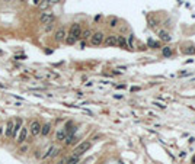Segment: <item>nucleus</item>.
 Segmentation results:
<instances>
[{"label":"nucleus","instance_id":"1","mask_svg":"<svg viewBox=\"0 0 195 164\" xmlns=\"http://www.w3.org/2000/svg\"><path fill=\"white\" fill-rule=\"evenodd\" d=\"M92 147V142L90 141H82L74 150H73V155H77V157H82L89 148Z\"/></svg>","mask_w":195,"mask_h":164},{"label":"nucleus","instance_id":"2","mask_svg":"<svg viewBox=\"0 0 195 164\" xmlns=\"http://www.w3.org/2000/svg\"><path fill=\"white\" fill-rule=\"evenodd\" d=\"M54 21H55V16H54V13L50 12V10L42 12L41 16H39V23H41V25H50V23H54Z\"/></svg>","mask_w":195,"mask_h":164},{"label":"nucleus","instance_id":"3","mask_svg":"<svg viewBox=\"0 0 195 164\" xmlns=\"http://www.w3.org/2000/svg\"><path fill=\"white\" fill-rule=\"evenodd\" d=\"M41 126H42V123H41L38 119L32 121V122H31V125L28 126L29 135H32V136H38V135H41Z\"/></svg>","mask_w":195,"mask_h":164},{"label":"nucleus","instance_id":"4","mask_svg":"<svg viewBox=\"0 0 195 164\" xmlns=\"http://www.w3.org/2000/svg\"><path fill=\"white\" fill-rule=\"evenodd\" d=\"M104 39H105V35H104L102 32H95V34H92V37H90V44H92L93 47H99V45L104 44Z\"/></svg>","mask_w":195,"mask_h":164},{"label":"nucleus","instance_id":"5","mask_svg":"<svg viewBox=\"0 0 195 164\" xmlns=\"http://www.w3.org/2000/svg\"><path fill=\"white\" fill-rule=\"evenodd\" d=\"M68 35H71L73 38H76V39L79 41L80 37H82V26H80V23H73V25L70 26Z\"/></svg>","mask_w":195,"mask_h":164},{"label":"nucleus","instance_id":"6","mask_svg":"<svg viewBox=\"0 0 195 164\" xmlns=\"http://www.w3.org/2000/svg\"><path fill=\"white\" fill-rule=\"evenodd\" d=\"M13 126H15V119H8L6 126H5V132H3V135H5L8 139H10V138H12V134H13Z\"/></svg>","mask_w":195,"mask_h":164},{"label":"nucleus","instance_id":"7","mask_svg":"<svg viewBox=\"0 0 195 164\" xmlns=\"http://www.w3.org/2000/svg\"><path fill=\"white\" fill-rule=\"evenodd\" d=\"M28 135H29V131H28V126H22L21 128V131H19V135H18V138H16V142L21 145V144H24L26 139H28Z\"/></svg>","mask_w":195,"mask_h":164},{"label":"nucleus","instance_id":"8","mask_svg":"<svg viewBox=\"0 0 195 164\" xmlns=\"http://www.w3.org/2000/svg\"><path fill=\"white\" fill-rule=\"evenodd\" d=\"M66 37H67L66 28H58V29L55 31V34H54V39H55L57 42H64Z\"/></svg>","mask_w":195,"mask_h":164},{"label":"nucleus","instance_id":"9","mask_svg":"<svg viewBox=\"0 0 195 164\" xmlns=\"http://www.w3.org/2000/svg\"><path fill=\"white\" fill-rule=\"evenodd\" d=\"M24 126V121H22V118H16L15 119V126H13V134H12V138H18V135H19V131H21V128Z\"/></svg>","mask_w":195,"mask_h":164},{"label":"nucleus","instance_id":"10","mask_svg":"<svg viewBox=\"0 0 195 164\" xmlns=\"http://www.w3.org/2000/svg\"><path fill=\"white\" fill-rule=\"evenodd\" d=\"M117 42H118V35H108L104 39V44L106 47H117Z\"/></svg>","mask_w":195,"mask_h":164},{"label":"nucleus","instance_id":"11","mask_svg":"<svg viewBox=\"0 0 195 164\" xmlns=\"http://www.w3.org/2000/svg\"><path fill=\"white\" fill-rule=\"evenodd\" d=\"M66 136H67V132H66L64 128H60V129L55 132V141H58V142H64Z\"/></svg>","mask_w":195,"mask_h":164},{"label":"nucleus","instance_id":"12","mask_svg":"<svg viewBox=\"0 0 195 164\" xmlns=\"http://www.w3.org/2000/svg\"><path fill=\"white\" fill-rule=\"evenodd\" d=\"M51 129H53V125H51L50 122L44 123V125L41 126V135H42V136H48V135L51 134Z\"/></svg>","mask_w":195,"mask_h":164},{"label":"nucleus","instance_id":"13","mask_svg":"<svg viewBox=\"0 0 195 164\" xmlns=\"http://www.w3.org/2000/svg\"><path fill=\"white\" fill-rule=\"evenodd\" d=\"M80 163V157H77V155H70V157H67V160H66V164H79Z\"/></svg>","mask_w":195,"mask_h":164},{"label":"nucleus","instance_id":"14","mask_svg":"<svg viewBox=\"0 0 195 164\" xmlns=\"http://www.w3.org/2000/svg\"><path fill=\"white\" fill-rule=\"evenodd\" d=\"M51 5H50V2L48 0H41V3H39V10H42V12H45V10H48V8H50Z\"/></svg>","mask_w":195,"mask_h":164},{"label":"nucleus","instance_id":"15","mask_svg":"<svg viewBox=\"0 0 195 164\" xmlns=\"http://www.w3.org/2000/svg\"><path fill=\"white\" fill-rule=\"evenodd\" d=\"M117 47H121V48H127V39L121 35H118V42H117Z\"/></svg>","mask_w":195,"mask_h":164},{"label":"nucleus","instance_id":"16","mask_svg":"<svg viewBox=\"0 0 195 164\" xmlns=\"http://www.w3.org/2000/svg\"><path fill=\"white\" fill-rule=\"evenodd\" d=\"M64 42H66L67 45H74V44L77 42V39H76V38H73L71 35H68V34H67V37H66V39H64Z\"/></svg>","mask_w":195,"mask_h":164},{"label":"nucleus","instance_id":"17","mask_svg":"<svg viewBox=\"0 0 195 164\" xmlns=\"http://www.w3.org/2000/svg\"><path fill=\"white\" fill-rule=\"evenodd\" d=\"M90 37H92V32L89 31V29H86V31H82V39L83 41H86V39H90Z\"/></svg>","mask_w":195,"mask_h":164},{"label":"nucleus","instance_id":"18","mask_svg":"<svg viewBox=\"0 0 195 164\" xmlns=\"http://www.w3.org/2000/svg\"><path fill=\"white\" fill-rule=\"evenodd\" d=\"M159 37H160L162 41H169V39H170V37H169V34H167L166 31H160V32H159Z\"/></svg>","mask_w":195,"mask_h":164},{"label":"nucleus","instance_id":"19","mask_svg":"<svg viewBox=\"0 0 195 164\" xmlns=\"http://www.w3.org/2000/svg\"><path fill=\"white\" fill-rule=\"evenodd\" d=\"M28 150H29V147H28L26 144H25V145H24V144H21V147L18 148V152H19V154H26V152H28Z\"/></svg>","mask_w":195,"mask_h":164},{"label":"nucleus","instance_id":"20","mask_svg":"<svg viewBox=\"0 0 195 164\" xmlns=\"http://www.w3.org/2000/svg\"><path fill=\"white\" fill-rule=\"evenodd\" d=\"M118 18H115V16H112V18H109V26L111 28H115L117 25H118Z\"/></svg>","mask_w":195,"mask_h":164},{"label":"nucleus","instance_id":"21","mask_svg":"<svg viewBox=\"0 0 195 164\" xmlns=\"http://www.w3.org/2000/svg\"><path fill=\"white\" fill-rule=\"evenodd\" d=\"M133 44H134V35H130V38H128V42H127V45H128V47H133Z\"/></svg>","mask_w":195,"mask_h":164},{"label":"nucleus","instance_id":"22","mask_svg":"<svg viewBox=\"0 0 195 164\" xmlns=\"http://www.w3.org/2000/svg\"><path fill=\"white\" fill-rule=\"evenodd\" d=\"M163 55H166V57L172 55V50H170V48H165V50H163Z\"/></svg>","mask_w":195,"mask_h":164},{"label":"nucleus","instance_id":"23","mask_svg":"<svg viewBox=\"0 0 195 164\" xmlns=\"http://www.w3.org/2000/svg\"><path fill=\"white\" fill-rule=\"evenodd\" d=\"M53 26H54V23H50V25H45V28H44V29H45V32L51 31V29H53Z\"/></svg>","mask_w":195,"mask_h":164},{"label":"nucleus","instance_id":"24","mask_svg":"<svg viewBox=\"0 0 195 164\" xmlns=\"http://www.w3.org/2000/svg\"><path fill=\"white\" fill-rule=\"evenodd\" d=\"M48 2H50V5L53 6V5H57V3H60L61 0H48Z\"/></svg>","mask_w":195,"mask_h":164},{"label":"nucleus","instance_id":"25","mask_svg":"<svg viewBox=\"0 0 195 164\" xmlns=\"http://www.w3.org/2000/svg\"><path fill=\"white\" fill-rule=\"evenodd\" d=\"M39 3H41V0H32V5L34 6H39Z\"/></svg>","mask_w":195,"mask_h":164},{"label":"nucleus","instance_id":"26","mask_svg":"<svg viewBox=\"0 0 195 164\" xmlns=\"http://www.w3.org/2000/svg\"><path fill=\"white\" fill-rule=\"evenodd\" d=\"M66 160H67V158H61V160H60L57 164H66Z\"/></svg>","mask_w":195,"mask_h":164},{"label":"nucleus","instance_id":"27","mask_svg":"<svg viewBox=\"0 0 195 164\" xmlns=\"http://www.w3.org/2000/svg\"><path fill=\"white\" fill-rule=\"evenodd\" d=\"M3 132H5V128H3L2 125H0V136H2V135H3Z\"/></svg>","mask_w":195,"mask_h":164},{"label":"nucleus","instance_id":"28","mask_svg":"<svg viewBox=\"0 0 195 164\" xmlns=\"http://www.w3.org/2000/svg\"><path fill=\"white\" fill-rule=\"evenodd\" d=\"M2 2H5V3H9V2H10V0H2Z\"/></svg>","mask_w":195,"mask_h":164},{"label":"nucleus","instance_id":"29","mask_svg":"<svg viewBox=\"0 0 195 164\" xmlns=\"http://www.w3.org/2000/svg\"><path fill=\"white\" fill-rule=\"evenodd\" d=\"M19 2H21V3H24V2H25V0H19Z\"/></svg>","mask_w":195,"mask_h":164}]
</instances>
